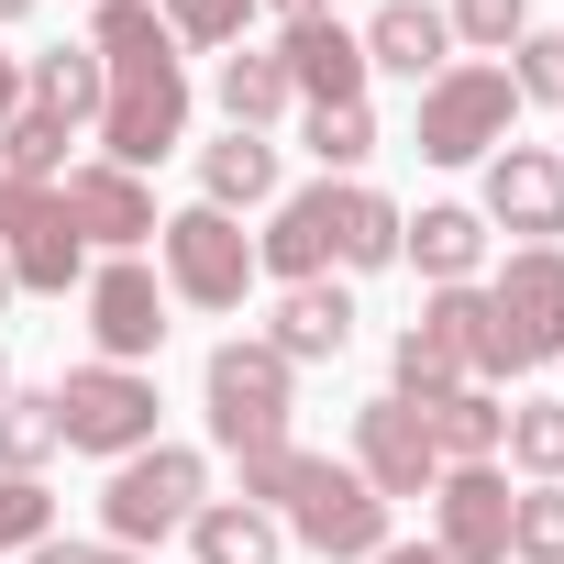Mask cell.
Returning a JSON list of instances; mask_svg holds the SVG:
<instances>
[{
	"mask_svg": "<svg viewBox=\"0 0 564 564\" xmlns=\"http://www.w3.org/2000/svg\"><path fill=\"white\" fill-rule=\"evenodd\" d=\"M454 45H487V56H509L520 34H531V0H454Z\"/></svg>",
	"mask_w": 564,
	"mask_h": 564,
	"instance_id": "34",
	"label": "cell"
},
{
	"mask_svg": "<svg viewBox=\"0 0 564 564\" xmlns=\"http://www.w3.org/2000/svg\"><path fill=\"white\" fill-rule=\"evenodd\" d=\"M188 542H199V564H276V553H289V520L254 509V498H210L188 520Z\"/></svg>",
	"mask_w": 564,
	"mask_h": 564,
	"instance_id": "20",
	"label": "cell"
},
{
	"mask_svg": "<svg viewBox=\"0 0 564 564\" xmlns=\"http://www.w3.org/2000/svg\"><path fill=\"white\" fill-rule=\"evenodd\" d=\"M498 454L531 476V487H564V399H509V432Z\"/></svg>",
	"mask_w": 564,
	"mask_h": 564,
	"instance_id": "28",
	"label": "cell"
},
{
	"mask_svg": "<svg viewBox=\"0 0 564 564\" xmlns=\"http://www.w3.org/2000/svg\"><path fill=\"white\" fill-rule=\"evenodd\" d=\"M45 454H67L56 399H0V476H45Z\"/></svg>",
	"mask_w": 564,
	"mask_h": 564,
	"instance_id": "29",
	"label": "cell"
},
{
	"mask_svg": "<svg viewBox=\"0 0 564 564\" xmlns=\"http://www.w3.org/2000/svg\"><path fill=\"white\" fill-rule=\"evenodd\" d=\"M509 122H520L509 67H443V78L421 89V111H410V144H421L432 166H487V155L509 144Z\"/></svg>",
	"mask_w": 564,
	"mask_h": 564,
	"instance_id": "4",
	"label": "cell"
},
{
	"mask_svg": "<svg viewBox=\"0 0 564 564\" xmlns=\"http://www.w3.org/2000/svg\"><path fill=\"white\" fill-rule=\"evenodd\" d=\"M34 542H56V498H45V476H0V553H34Z\"/></svg>",
	"mask_w": 564,
	"mask_h": 564,
	"instance_id": "33",
	"label": "cell"
},
{
	"mask_svg": "<svg viewBox=\"0 0 564 564\" xmlns=\"http://www.w3.org/2000/svg\"><path fill=\"white\" fill-rule=\"evenodd\" d=\"M289 100H300V89H289V67H276V45H265V56H254V45L221 56V111H232V133H265Z\"/></svg>",
	"mask_w": 564,
	"mask_h": 564,
	"instance_id": "27",
	"label": "cell"
},
{
	"mask_svg": "<svg viewBox=\"0 0 564 564\" xmlns=\"http://www.w3.org/2000/svg\"><path fill=\"white\" fill-rule=\"evenodd\" d=\"M89 344H100V366H144L155 344H166V276L155 265H133V254H111V265H89Z\"/></svg>",
	"mask_w": 564,
	"mask_h": 564,
	"instance_id": "11",
	"label": "cell"
},
{
	"mask_svg": "<svg viewBox=\"0 0 564 564\" xmlns=\"http://www.w3.org/2000/svg\"><path fill=\"white\" fill-rule=\"evenodd\" d=\"M399 254L432 276V289H476V265H487V210H465V199H432L421 221H399Z\"/></svg>",
	"mask_w": 564,
	"mask_h": 564,
	"instance_id": "18",
	"label": "cell"
},
{
	"mask_svg": "<svg viewBox=\"0 0 564 564\" xmlns=\"http://www.w3.org/2000/svg\"><path fill=\"white\" fill-rule=\"evenodd\" d=\"M476 377H531V366H564V243H520L498 265V289L476 311Z\"/></svg>",
	"mask_w": 564,
	"mask_h": 564,
	"instance_id": "1",
	"label": "cell"
},
{
	"mask_svg": "<svg viewBox=\"0 0 564 564\" xmlns=\"http://www.w3.org/2000/svg\"><path fill=\"white\" fill-rule=\"evenodd\" d=\"M23 12H34V0H0V23H23Z\"/></svg>",
	"mask_w": 564,
	"mask_h": 564,
	"instance_id": "44",
	"label": "cell"
},
{
	"mask_svg": "<svg viewBox=\"0 0 564 564\" xmlns=\"http://www.w3.org/2000/svg\"><path fill=\"white\" fill-rule=\"evenodd\" d=\"M333 254L344 265H399V199H377V188H333Z\"/></svg>",
	"mask_w": 564,
	"mask_h": 564,
	"instance_id": "25",
	"label": "cell"
},
{
	"mask_svg": "<svg viewBox=\"0 0 564 564\" xmlns=\"http://www.w3.org/2000/svg\"><path fill=\"white\" fill-rule=\"evenodd\" d=\"M289 531L311 542V553H333V564H377L388 553V498L355 476V465H333V454H300V476H289Z\"/></svg>",
	"mask_w": 564,
	"mask_h": 564,
	"instance_id": "5",
	"label": "cell"
},
{
	"mask_svg": "<svg viewBox=\"0 0 564 564\" xmlns=\"http://www.w3.org/2000/svg\"><path fill=\"white\" fill-rule=\"evenodd\" d=\"M487 221L553 243V232H564V155H542V144H498V155H487Z\"/></svg>",
	"mask_w": 564,
	"mask_h": 564,
	"instance_id": "14",
	"label": "cell"
},
{
	"mask_svg": "<svg viewBox=\"0 0 564 564\" xmlns=\"http://www.w3.org/2000/svg\"><path fill=\"white\" fill-rule=\"evenodd\" d=\"M199 509H210V465H199L188 443H144V454H122L111 487H100V520H111L122 553H155V542L188 531Z\"/></svg>",
	"mask_w": 564,
	"mask_h": 564,
	"instance_id": "2",
	"label": "cell"
},
{
	"mask_svg": "<svg viewBox=\"0 0 564 564\" xmlns=\"http://www.w3.org/2000/svg\"><path fill=\"white\" fill-rule=\"evenodd\" d=\"M476 311H487V289H432V311H421V322L399 333V355H388V377H399L388 399L421 410V399L476 388V366H465V355H476Z\"/></svg>",
	"mask_w": 564,
	"mask_h": 564,
	"instance_id": "9",
	"label": "cell"
},
{
	"mask_svg": "<svg viewBox=\"0 0 564 564\" xmlns=\"http://www.w3.org/2000/svg\"><path fill=\"white\" fill-rule=\"evenodd\" d=\"M23 100L89 133V122H100V100H111V67H100L89 45H56V56H34V67H23Z\"/></svg>",
	"mask_w": 564,
	"mask_h": 564,
	"instance_id": "21",
	"label": "cell"
},
{
	"mask_svg": "<svg viewBox=\"0 0 564 564\" xmlns=\"http://www.w3.org/2000/svg\"><path fill=\"white\" fill-rule=\"evenodd\" d=\"M0 399H12V355H0Z\"/></svg>",
	"mask_w": 564,
	"mask_h": 564,
	"instance_id": "45",
	"label": "cell"
},
{
	"mask_svg": "<svg viewBox=\"0 0 564 564\" xmlns=\"http://www.w3.org/2000/svg\"><path fill=\"white\" fill-rule=\"evenodd\" d=\"M509 89L564 111V34H520V67H509Z\"/></svg>",
	"mask_w": 564,
	"mask_h": 564,
	"instance_id": "35",
	"label": "cell"
},
{
	"mask_svg": "<svg viewBox=\"0 0 564 564\" xmlns=\"http://www.w3.org/2000/svg\"><path fill=\"white\" fill-rule=\"evenodd\" d=\"M289 355L276 344H221L210 355V377H199V399H210V443L221 454H254V443H289Z\"/></svg>",
	"mask_w": 564,
	"mask_h": 564,
	"instance_id": "7",
	"label": "cell"
},
{
	"mask_svg": "<svg viewBox=\"0 0 564 564\" xmlns=\"http://www.w3.org/2000/svg\"><path fill=\"white\" fill-rule=\"evenodd\" d=\"M509 476L498 465H443L432 476V553L443 564H509Z\"/></svg>",
	"mask_w": 564,
	"mask_h": 564,
	"instance_id": "10",
	"label": "cell"
},
{
	"mask_svg": "<svg viewBox=\"0 0 564 564\" xmlns=\"http://www.w3.org/2000/svg\"><path fill=\"white\" fill-rule=\"evenodd\" d=\"M355 45H366V78L388 67V78L432 89V78H443V45H454V23L432 12V0H388V12H377V23L355 34Z\"/></svg>",
	"mask_w": 564,
	"mask_h": 564,
	"instance_id": "17",
	"label": "cell"
},
{
	"mask_svg": "<svg viewBox=\"0 0 564 564\" xmlns=\"http://www.w3.org/2000/svg\"><path fill=\"white\" fill-rule=\"evenodd\" d=\"M89 564H144V553H122V542H89Z\"/></svg>",
	"mask_w": 564,
	"mask_h": 564,
	"instance_id": "42",
	"label": "cell"
},
{
	"mask_svg": "<svg viewBox=\"0 0 564 564\" xmlns=\"http://www.w3.org/2000/svg\"><path fill=\"white\" fill-rule=\"evenodd\" d=\"M100 166H166L188 144V67L177 56H144V67H111V100H100Z\"/></svg>",
	"mask_w": 564,
	"mask_h": 564,
	"instance_id": "3",
	"label": "cell"
},
{
	"mask_svg": "<svg viewBox=\"0 0 564 564\" xmlns=\"http://www.w3.org/2000/svg\"><path fill=\"white\" fill-rule=\"evenodd\" d=\"M509 564H564V487L509 498Z\"/></svg>",
	"mask_w": 564,
	"mask_h": 564,
	"instance_id": "31",
	"label": "cell"
},
{
	"mask_svg": "<svg viewBox=\"0 0 564 564\" xmlns=\"http://www.w3.org/2000/svg\"><path fill=\"white\" fill-rule=\"evenodd\" d=\"M265 344L289 355V366H333V355L355 344V300L333 289V276H311V289L276 300V333H265Z\"/></svg>",
	"mask_w": 564,
	"mask_h": 564,
	"instance_id": "19",
	"label": "cell"
},
{
	"mask_svg": "<svg viewBox=\"0 0 564 564\" xmlns=\"http://www.w3.org/2000/svg\"><path fill=\"white\" fill-rule=\"evenodd\" d=\"M276 67H289V89H300L311 111H344V100H366V45H355L333 12L276 34Z\"/></svg>",
	"mask_w": 564,
	"mask_h": 564,
	"instance_id": "15",
	"label": "cell"
},
{
	"mask_svg": "<svg viewBox=\"0 0 564 564\" xmlns=\"http://www.w3.org/2000/svg\"><path fill=\"white\" fill-rule=\"evenodd\" d=\"M34 564H89V542H34Z\"/></svg>",
	"mask_w": 564,
	"mask_h": 564,
	"instance_id": "40",
	"label": "cell"
},
{
	"mask_svg": "<svg viewBox=\"0 0 564 564\" xmlns=\"http://www.w3.org/2000/svg\"><path fill=\"white\" fill-rule=\"evenodd\" d=\"M56 210H67L78 243H100V254L155 243V188H144L133 166H67V177H56Z\"/></svg>",
	"mask_w": 564,
	"mask_h": 564,
	"instance_id": "13",
	"label": "cell"
},
{
	"mask_svg": "<svg viewBox=\"0 0 564 564\" xmlns=\"http://www.w3.org/2000/svg\"><path fill=\"white\" fill-rule=\"evenodd\" d=\"M56 432H67V454H100V465L144 454L155 443V377L144 366H78L56 388Z\"/></svg>",
	"mask_w": 564,
	"mask_h": 564,
	"instance_id": "8",
	"label": "cell"
},
{
	"mask_svg": "<svg viewBox=\"0 0 564 564\" xmlns=\"http://www.w3.org/2000/svg\"><path fill=\"white\" fill-rule=\"evenodd\" d=\"M0 311H12V254H0Z\"/></svg>",
	"mask_w": 564,
	"mask_h": 564,
	"instance_id": "43",
	"label": "cell"
},
{
	"mask_svg": "<svg viewBox=\"0 0 564 564\" xmlns=\"http://www.w3.org/2000/svg\"><path fill=\"white\" fill-rule=\"evenodd\" d=\"M45 210H56V188H23V177H0V243H23Z\"/></svg>",
	"mask_w": 564,
	"mask_h": 564,
	"instance_id": "37",
	"label": "cell"
},
{
	"mask_svg": "<svg viewBox=\"0 0 564 564\" xmlns=\"http://www.w3.org/2000/svg\"><path fill=\"white\" fill-rule=\"evenodd\" d=\"M355 476H366L388 509H399V498H432L443 454H432V432H421L410 399H366V410H355Z\"/></svg>",
	"mask_w": 564,
	"mask_h": 564,
	"instance_id": "12",
	"label": "cell"
},
{
	"mask_svg": "<svg viewBox=\"0 0 564 564\" xmlns=\"http://www.w3.org/2000/svg\"><path fill=\"white\" fill-rule=\"evenodd\" d=\"M377 564H443V553H432V542H388Z\"/></svg>",
	"mask_w": 564,
	"mask_h": 564,
	"instance_id": "41",
	"label": "cell"
},
{
	"mask_svg": "<svg viewBox=\"0 0 564 564\" xmlns=\"http://www.w3.org/2000/svg\"><path fill=\"white\" fill-rule=\"evenodd\" d=\"M155 12H166V34H177V45L221 56V45H243V23H254V0H155Z\"/></svg>",
	"mask_w": 564,
	"mask_h": 564,
	"instance_id": "32",
	"label": "cell"
},
{
	"mask_svg": "<svg viewBox=\"0 0 564 564\" xmlns=\"http://www.w3.org/2000/svg\"><path fill=\"white\" fill-rule=\"evenodd\" d=\"M232 465H243V498L276 509V498H289V476H300V443H254V454H232Z\"/></svg>",
	"mask_w": 564,
	"mask_h": 564,
	"instance_id": "36",
	"label": "cell"
},
{
	"mask_svg": "<svg viewBox=\"0 0 564 564\" xmlns=\"http://www.w3.org/2000/svg\"><path fill=\"white\" fill-rule=\"evenodd\" d=\"M421 432H432V454H443V465H487V454H498V432H509V399H487V388L421 399Z\"/></svg>",
	"mask_w": 564,
	"mask_h": 564,
	"instance_id": "24",
	"label": "cell"
},
{
	"mask_svg": "<svg viewBox=\"0 0 564 564\" xmlns=\"http://www.w3.org/2000/svg\"><path fill=\"white\" fill-rule=\"evenodd\" d=\"M254 12H276V23H322L333 0H254Z\"/></svg>",
	"mask_w": 564,
	"mask_h": 564,
	"instance_id": "38",
	"label": "cell"
},
{
	"mask_svg": "<svg viewBox=\"0 0 564 564\" xmlns=\"http://www.w3.org/2000/svg\"><path fill=\"white\" fill-rule=\"evenodd\" d=\"M0 254H12V289H34V300L89 289V243H78V221H67V210H45L23 243H0Z\"/></svg>",
	"mask_w": 564,
	"mask_h": 564,
	"instance_id": "23",
	"label": "cell"
},
{
	"mask_svg": "<svg viewBox=\"0 0 564 564\" xmlns=\"http://www.w3.org/2000/svg\"><path fill=\"white\" fill-rule=\"evenodd\" d=\"M199 199L232 210V221L265 210V199H276V144H265V133H221V144L199 155Z\"/></svg>",
	"mask_w": 564,
	"mask_h": 564,
	"instance_id": "22",
	"label": "cell"
},
{
	"mask_svg": "<svg viewBox=\"0 0 564 564\" xmlns=\"http://www.w3.org/2000/svg\"><path fill=\"white\" fill-rule=\"evenodd\" d=\"M300 144L322 155V177H333V166L355 177V166H366V155L388 144V133H377V111H366V100H344V111H311V122H300Z\"/></svg>",
	"mask_w": 564,
	"mask_h": 564,
	"instance_id": "30",
	"label": "cell"
},
{
	"mask_svg": "<svg viewBox=\"0 0 564 564\" xmlns=\"http://www.w3.org/2000/svg\"><path fill=\"white\" fill-rule=\"evenodd\" d=\"M155 254H166V300H188V311H243V289H254V232L210 199L155 221Z\"/></svg>",
	"mask_w": 564,
	"mask_h": 564,
	"instance_id": "6",
	"label": "cell"
},
{
	"mask_svg": "<svg viewBox=\"0 0 564 564\" xmlns=\"http://www.w3.org/2000/svg\"><path fill=\"white\" fill-rule=\"evenodd\" d=\"M333 265V177L276 199V221L254 232V276H289V289H311V276Z\"/></svg>",
	"mask_w": 564,
	"mask_h": 564,
	"instance_id": "16",
	"label": "cell"
},
{
	"mask_svg": "<svg viewBox=\"0 0 564 564\" xmlns=\"http://www.w3.org/2000/svg\"><path fill=\"white\" fill-rule=\"evenodd\" d=\"M23 111V56H0V122Z\"/></svg>",
	"mask_w": 564,
	"mask_h": 564,
	"instance_id": "39",
	"label": "cell"
},
{
	"mask_svg": "<svg viewBox=\"0 0 564 564\" xmlns=\"http://www.w3.org/2000/svg\"><path fill=\"white\" fill-rule=\"evenodd\" d=\"M67 133H78V122H56V111H34V100H23L12 122H0V177L56 188V177H67Z\"/></svg>",
	"mask_w": 564,
	"mask_h": 564,
	"instance_id": "26",
	"label": "cell"
}]
</instances>
